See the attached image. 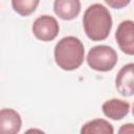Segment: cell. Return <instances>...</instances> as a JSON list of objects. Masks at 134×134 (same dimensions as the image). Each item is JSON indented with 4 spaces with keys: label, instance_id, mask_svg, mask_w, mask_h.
Returning a JSON list of instances; mask_svg holds the SVG:
<instances>
[{
    "label": "cell",
    "instance_id": "obj_1",
    "mask_svg": "<svg viewBox=\"0 0 134 134\" xmlns=\"http://www.w3.org/2000/svg\"><path fill=\"white\" fill-rule=\"evenodd\" d=\"M83 26L86 36L92 41H103L108 38L112 28V18L109 9L100 3L90 5L84 13Z\"/></svg>",
    "mask_w": 134,
    "mask_h": 134
},
{
    "label": "cell",
    "instance_id": "obj_4",
    "mask_svg": "<svg viewBox=\"0 0 134 134\" xmlns=\"http://www.w3.org/2000/svg\"><path fill=\"white\" fill-rule=\"evenodd\" d=\"M31 30L37 39L44 42H49L57 38L60 26L55 18L48 15H43L34 21Z\"/></svg>",
    "mask_w": 134,
    "mask_h": 134
},
{
    "label": "cell",
    "instance_id": "obj_3",
    "mask_svg": "<svg viewBox=\"0 0 134 134\" xmlns=\"http://www.w3.org/2000/svg\"><path fill=\"white\" fill-rule=\"evenodd\" d=\"M87 63L90 68L96 71H110L117 63V53L114 48L108 45H97L89 50Z\"/></svg>",
    "mask_w": 134,
    "mask_h": 134
},
{
    "label": "cell",
    "instance_id": "obj_10",
    "mask_svg": "<svg viewBox=\"0 0 134 134\" xmlns=\"http://www.w3.org/2000/svg\"><path fill=\"white\" fill-rule=\"evenodd\" d=\"M80 134H114V129L108 120L96 118L86 122L81 128Z\"/></svg>",
    "mask_w": 134,
    "mask_h": 134
},
{
    "label": "cell",
    "instance_id": "obj_6",
    "mask_svg": "<svg viewBox=\"0 0 134 134\" xmlns=\"http://www.w3.org/2000/svg\"><path fill=\"white\" fill-rule=\"evenodd\" d=\"M22 127L20 114L10 108L0 110V134H18Z\"/></svg>",
    "mask_w": 134,
    "mask_h": 134
},
{
    "label": "cell",
    "instance_id": "obj_11",
    "mask_svg": "<svg viewBox=\"0 0 134 134\" xmlns=\"http://www.w3.org/2000/svg\"><path fill=\"white\" fill-rule=\"evenodd\" d=\"M39 3L40 2L38 0H13L12 6L17 14L26 17L36 10Z\"/></svg>",
    "mask_w": 134,
    "mask_h": 134
},
{
    "label": "cell",
    "instance_id": "obj_12",
    "mask_svg": "<svg viewBox=\"0 0 134 134\" xmlns=\"http://www.w3.org/2000/svg\"><path fill=\"white\" fill-rule=\"evenodd\" d=\"M105 2L108 5L112 6L113 8H121V7H124V6H126V5H128L130 3L129 0H127V1H125V0H119V1H116V0H106Z\"/></svg>",
    "mask_w": 134,
    "mask_h": 134
},
{
    "label": "cell",
    "instance_id": "obj_5",
    "mask_svg": "<svg viewBox=\"0 0 134 134\" xmlns=\"http://www.w3.org/2000/svg\"><path fill=\"white\" fill-rule=\"evenodd\" d=\"M115 40L122 52L129 55L134 54V23L131 20L122 21L116 31Z\"/></svg>",
    "mask_w": 134,
    "mask_h": 134
},
{
    "label": "cell",
    "instance_id": "obj_9",
    "mask_svg": "<svg viewBox=\"0 0 134 134\" xmlns=\"http://www.w3.org/2000/svg\"><path fill=\"white\" fill-rule=\"evenodd\" d=\"M53 12L62 20H72L81 12V2L79 0H55Z\"/></svg>",
    "mask_w": 134,
    "mask_h": 134
},
{
    "label": "cell",
    "instance_id": "obj_13",
    "mask_svg": "<svg viewBox=\"0 0 134 134\" xmlns=\"http://www.w3.org/2000/svg\"><path fill=\"white\" fill-rule=\"evenodd\" d=\"M117 134H134V125L131 124V122L122 125L118 129V133Z\"/></svg>",
    "mask_w": 134,
    "mask_h": 134
},
{
    "label": "cell",
    "instance_id": "obj_7",
    "mask_svg": "<svg viewBox=\"0 0 134 134\" xmlns=\"http://www.w3.org/2000/svg\"><path fill=\"white\" fill-rule=\"evenodd\" d=\"M133 69L134 64L129 63L121 67L118 71L115 85L116 89L122 96H132L134 94V84H133Z\"/></svg>",
    "mask_w": 134,
    "mask_h": 134
},
{
    "label": "cell",
    "instance_id": "obj_2",
    "mask_svg": "<svg viewBox=\"0 0 134 134\" xmlns=\"http://www.w3.org/2000/svg\"><path fill=\"white\" fill-rule=\"evenodd\" d=\"M85 49L80 39L69 36L61 39L54 47L57 65L66 71L77 69L84 62Z\"/></svg>",
    "mask_w": 134,
    "mask_h": 134
},
{
    "label": "cell",
    "instance_id": "obj_8",
    "mask_svg": "<svg viewBox=\"0 0 134 134\" xmlns=\"http://www.w3.org/2000/svg\"><path fill=\"white\" fill-rule=\"evenodd\" d=\"M104 114L113 119L119 120L126 117L130 112V104L126 100L118 98H111L106 100L102 106Z\"/></svg>",
    "mask_w": 134,
    "mask_h": 134
},
{
    "label": "cell",
    "instance_id": "obj_14",
    "mask_svg": "<svg viewBox=\"0 0 134 134\" xmlns=\"http://www.w3.org/2000/svg\"><path fill=\"white\" fill-rule=\"evenodd\" d=\"M24 134H45V132H43L42 130L37 129V128H31V129H28L27 131H25Z\"/></svg>",
    "mask_w": 134,
    "mask_h": 134
}]
</instances>
